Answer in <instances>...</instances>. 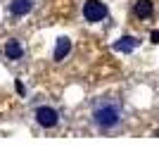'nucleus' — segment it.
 Returning <instances> with one entry per match:
<instances>
[{"instance_id": "nucleus-6", "label": "nucleus", "mask_w": 159, "mask_h": 157, "mask_svg": "<svg viewBox=\"0 0 159 157\" xmlns=\"http://www.w3.org/2000/svg\"><path fill=\"white\" fill-rule=\"evenodd\" d=\"M135 48H138V38H133V36H121L114 43V50L116 52H133Z\"/></svg>"}, {"instance_id": "nucleus-10", "label": "nucleus", "mask_w": 159, "mask_h": 157, "mask_svg": "<svg viewBox=\"0 0 159 157\" xmlns=\"http://www.w3.org/2000/svg\"><path fill=\"white\" fill-rule=\"evenodd\" d=\"M150 40H152V43H159V31H152V33H150Z\"/></svg>"}, {"instance_id": "nucleus-1", "label": "nucleus", "mask_w": 159, "mask_h": 157, "mask_svg": "<svg viewBox=\"0 0 159 157\" xmlns=\"http://www.w3.org/2000/svg\"><path fill=\"white\" fill-rule=\"evenodd\" d=\"M93 121L100 129H114L121 121V107L116 102H102L93 110Z\"/></svg>"}, {"instance_id": "nucleus-5", "label": "nucleus", "mask_w": 159, "mask_h": 157, "mask_svg": "<svg viewBox=\"0 0 159 157\" xmlns=\"http://www.w3.org/2000/svg\"><path fill=\"white\" fill-rule=\"evenodd\" d=\"M5 57L7 59H21L24 57V48H21V43L19 40H7L5 43Z\"/></svg>"}, {"instance_id": "nucleus-8", "label": "nucleus", "mask_w": 159, "mask_h": 157, "mask_svg": "<svg viewBox=\"0 0 159 157\" xmlns=\"http://www.w3.org/2000/svg\"><path fill=\"white\" fill-rule=\"evenodd\" d=\"M69 52H71V40L66 38V36L57 38V45H55V59H57V62H62Z\"/></svg>"}, {"instance_id": "nucleus-9", "label": "nucleus", "mask_w": 159, "mask_h": 157, "mask_svg": "<svg viewBox=\"0 0 159 157\" xmlns=\"http://www.w3.org/2000/svg\"><path fill=\"white\" fill-rule=\"evenodd\" d=\"M14 88H17V93H19V95H24V83H21V81H17V83H14Z\"/></svg>"}, {"instance_id": "nucleus-7", "label": "nucleus", "mask_w": 159, "mask_h": 157, "mask_svg": "<svg viewBox=\"0 0 159 157\" xmlns=\"http://www.w3.org/2000/svg\"><path fill=\"white\" fill-rule=\"evenodd\" d=\"M133 12H135V17H140V19L152 17V12H154L152 0H138V2H135V7H133Z\"/></svg>"}, {"instance_id": "nucleus-4", "label": "nucleus", "mask_w": 159, "mask_h": 157, "mask_svg": "<svg viewBox=\"0 0 159 157\" xmlns=\"http://www.w3.org/2000/svg\"><path fill=\"white\" fill-rule=\"evenodd\" d=\"M31 7H33V0H12L10 2V12L14 17H24V14L31 12Z\"/></svg>"}, {"instance_id": "nucleus-2", "label": "nucleus", "mask_w": 159, "mask_h": 157, "mask_svg": "<svg viewBox=\"0 0 159 157\" xmlns=\"http://www.w3.org/2000/svg\"><path fill=\"white\" fill-rule=\"evenodd\" d=\"M83 17H86V21H90V24L102 21V19L107 17L105 2H100V0H88L86 5H83Z\"/></svg>"}, {"instance_id": "nucleus-3", "label": "nucleus", "mask_w": 159, "mask_h": 157, "mask_svg": "<svg viewBox=\"0 0 159 157\" xmlns=\"http://www.w3.org/2000/svg\"><path fill=\"white\" fill-rule=\"evenodd\" d=\"M36 121H38L43 129H52V126H57V121H60V112L55 110V107L43 105V107L36 110Z\"/></svg>"}]
</instances>
